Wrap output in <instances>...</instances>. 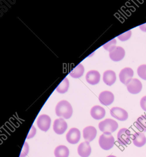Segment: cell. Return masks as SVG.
<instances>
[{"label":"cell","instance_id":"1","mask_svg":"<svg viewBox=\"0 0 146 157\" xmlns=\"http://www.w3.org/2000/svg\"><path fill=\"white\" fill-rule=\"evenodd\" d=\"M55 113L59 117L68 119L72 116L73 109L71 104L66 101H62L58 103L55 107Z\"/></svg>","mask_w":146,"mask_h":157},{"label":"cell","instance_id":"2","mask_svg":"<svg viewBox=\"0 0 146 157\" xmlns=\"http://www.w3.org/2000/svg\"><path fill=\"white\" fill-rule=\"evenodd\" d=\"M118 127V123L111 118L105 119L99 124V129L103 133L112 134V133L116 131Z\"/></svg>","mask_w":146,"mask_h":157},{"label":"cell","instance_id":"3","mask_svg":"<svg viewBox=\"0 0 146 157\" xmlns=\"http://www.w3.org/2000/svg\"><path fill=\"white\" fill-rule=\"evenodd\" d=\"M99 143L102 149L104 150H109L113 147L115 139L111 134L103 133L100 136Z\"/></svg>","mask_w":146,"mask_h":157},{"label":"cell","instance_id":"4","mask_svg":"<svg viewBox=\"0 0 146 157\" xmlns=\"http://www.w3.org/2000/svg\"><path fill=\"white\" fill-rule=\"evenodd\" d=\"M131 133L128 128H124L118 131L117 135V139L120 145L126 146L130 142Z\"/></svg>","mask_w":146,"mask_h":157},{"label":"cell","instance_id":"5","mask_svg":"<svg viewBox=\"0 0 146 157\" xmlns=\"http://www.w3.org/2000/svg\"><path fill=\"white\" fill-rule=\"evenodd\" d=\"M110 114L112 117L119 121H124L128 118L127 111L120 107H113L110 110Z\"/></svg>","mask_w":146,"mask_h":157},{"label":"cell","instance_id":"6","mask_svg":"<svg viewBox=\"0 0 146 157\" xmlns=\"http://www.w3.org/2000/svg\"><path fill=\"white\" fill-rule=\"evenodd\" d=\"M134 75V71L130 68L127 67L123 69L119 73V78L120 81L124 84H127L132 80V77Z\"/></svg>","mask_w":146,"mask_h":157},{"label":"cell","instance_id":"7","mask_svg":"<svg viewBox=\"0 0 146 157\" xmlns=\"http://www.w3.org/2000/svg\"><path fill=\"white\" fill-rule=\"evenodd\" d=\"M51 119L49 116L43 114L40 116L37 120V125L42 131H48L51 126Z\"/></svg>","mask_w":146,"mask_h":157},{"label":"cell","instance_id":"8","mask_svg":"<svg viewBox=\"0 0 146 157\" xmlns=\"http://www.w3.org/2000/svg\"><path fill=\"white\" fill-rule=\"evenodd\" d=\"M80 138V132L78 128H73L69 130L66 135L67 142L72 144L77 143Z\"/></svg>","mask_w":146,"mask_h":157},{"label":"cell","instance_id":"9","mask_svg":"<svg viewBox=\"0 0 146 157\" xmlns=\"http://www.w3.org/2000/svg\"><path fill=\"white\" fill-rule=\"evenodd\" d=\"M99 99L102 104L104 105H109L113 102L114 96L111 92L104 91L100 94Z\"/></svg>","mask_w":146,"mask_h":157},{"label":"cell","instance_id":"10","mask_svg":"<svg viewBox=\"0 0 146 157\" xmlns=\"http://www.w3.org/2000/svg\"><path fill=\"white\" fill-rule=\"evenodd\" d=\"M142 84L137 79H132L127 85L128 90L132 94H137L140 92L142 89Z\"/></svg>","mask_w":146,"mask_h":157},{"label":"cell","instance_id":"11","mask_svg":"<svg viewBox=\"0 0 146 157\" xmlns=\"http://www.w3.org/2000/svg\"><path fill=\"white\" fill-rule=\"evenodd\" d=\"M67 128V124L63 118H60L56 119L54 122V131L58 135H62L63 134Z\"/></svg>","mask_w":146,"mask_h":157},{"label":"cell","instance_id":"12","mask_svg":"<svg viewBox=\"0 0 146 157\" xmlns=\"http://www.w3.org/2000/svg\"><path fill=\"white\" fill-rule=\"evenodd\" d=\"M97 133V130L94 127H87L83 130V138L86 141L91 142L95 138Z\"/></svg>","mask_w":146,"mask_h":157},{"label":"cell","instance_id":"13","mask_svg":"<svg viewBox=\"0 0 146 157\" xmlns=\"http://www.w3.org/2000/svg\"><path fill=\"white\" fill-rule=\"evenodd\" d=\"M78 153L81 157H88L91 153V147L89 142L85 141L79 144L78 147Z\"/></svg>","mask_w":146,"mask_h":157},{"label":"cell","instance_id":"14","mask_svg":"<svg viewBox=\"0 0 146 157\" xmlns=\"http://www.w3.org/2000/svg\"><path fill=\"white\" fill-rule=\"evenodd\" d=\"M124 50L121 47H116L112 51L110 52L109 56L112 60L114 61H118L122 60L125 56Z\"/></svg>","mask_w":146,"mask_h":157},{"label":"cell","instance_id":"15","mask_svg":"<svg viewBox=\"0 0 146 157\" xmlns=\"http://www.w3.org/2000/svg\"><path fill=\"white\" fill-rule=\"evenodd\" d=\"M90 113L92 118L95 120H100L105 116V110L99 105H95L91 108Z\"/></svg>","mask_w":146,"mask_h":157},{"label":"cell","instance_id":"16","mask_svg":"<svg viewBox=\"0 0 146 157\" xmlns=\"http://www.w3.org/2000/svg\"><path fill=\"white\" fill-rule=\"evenodd\" d=\"M100 75L99 71L91 70L88 71L86 76V79L88 83L91 85L98 84L100 81Z\"/></svg>","mask_w":146,"mask_h":157},{"label":"cell","instance_id":"17","mask_svg":"<svg viewBox=\"0 0 146 157\" xmlns=\"http://www.w3.org/2000/svg\"><path fill=\"white\" fill-rule=\"evenodd\" d=\"M133 143L136 147H140L146 143V137L145 135L141 132H136L132 138Z\"/></svg>","mask_w":146,"mask_h":157},{"label":"cell","instance_id":"18","mask_svg":"<svg viewBox=\"0 0 146 157\" xmlns=\"http://www.w3.org/2000/svg\"><path fill=\"white\" fill-rule=\"evenodd\" d=\"M103 82L108 86L113 84L116 80V75L114 71L111 70L105 71L103 73Z\"/></svg>","mask_w":146,"mask_h":157},{"label":"cell","instance_id":"19","mask_svg":"<svg viewBox=\"0 0 146 157\" xmlns=\"http://www.w3.org/2000/svg\"><path fill=\"white\" fill-rule=\"evenodd\" d=\"M69 153V150L67 147L63 145L56 147L54 151L55 157H68Z\"/></svg>","mask_w":146,"mask_h":157},{"label":"cell","instance_id":"20","mask_svg":"<svg viewBox=\"0 0 146 157\" xmlns=\"http://www.w3.org/2000/svg\"><path fill=\"white\" fill-rule=\"evenodd\" d=\"M136 125L141 132H146V115H142L138 117L136 121Z\"/></svg>","mask_w":146,"mask_h":157},{"label":"cell","instance_id":"21","mask_svg":"<svg viewBox=\"0 0 146 157\" xmlns=\"http://www.w3.org/2000/svg\"><path fill=\"white\" fill-rule=\"evenodd\" d=\"M84 72V67L82 64H79L69 74L72 78H78L83 75Z\"/></svg>","mask_w":146,"mask_h":157},{"label":"cell","instance_id":"22","mask_svg":"<svg viewBox=\"0 0 146 157\" xmlns=\"http://www.w3.org/2000/svg\"><path fill=\"white\" fill-rule=\"evenodd\" d=\"M68 87H69V81L67 78H65L57 86L56 90L59 93L64 94L67 91Z\"/></svg>","mask_w":146,"mask_h":157},{"label":"cell","instance_id":"23","mask_svg":"<svg viewBox=\"0 0 146 157\" xmlns=\"http://www.w3.org/2000/svg\"><path fill=\"white\" fill-rule=\"evenodd\" d=\"M116 41L115 39H112L111 41L103 45V48L105 50L111 52L116 47Z\"/></svg>","mask_w":146,"mask_h":157},{"label":"cell","instance_id":"24","mask_svg":"<svg viewBox=\"0 0 146 157\" xmlns=\"http://www.w3.org/2000/svg\"><path fill=\"white\" fill-rule=\"evenodd\" d=\"M137 73L141 78L146 80V65H142L139 67L137 69Z\"/></svg>","mask_w":146,"mask_h":157},{"label":"cell","instance_id":"25","mask_svg":"<svg viewBox=\"0 0 146 157\" xmlns=\"http://www.w3.org/2000/svg\"><path fill=\"white\" fill-rule=\"evenodd\" d=\"M131 36V31H128L117 36L118 39L121 41H125L130 38Z\"/></svg>","mask_w":146,"mask_h":157},{"label":"cell","instance_id":"26","mask_svg":"<svg viewBox=\"0 0 146 157\" xmlns=\"http://www.w3.org/2000/svg\"><path fill=\"white\" fill-rule=\"evenodd\" d=\"M29 152V146L28 144L26 142H25L24 143V146L23 147L22 151H21L19 157H25Z\"/></svg>","mask_w":146,"mask_h":157},{"label":"cell","instance_id":"27","mask_svg":"<svg viewBox=\"0 0 146 157\" xmlns=\"http://www.w3.org/2000/svg\"><path fill=\"white\" fill-rule=\"evenodd\" d=\"M36 133V128H35L34 126L32 125L31 126L30 130L29 132L28 135L27 136V139H29L32 138V137H33L35 136Z\"/></svg>","mask_w":146,"mask_h":157},{"label":"cell","instance_id":"28","mask_svg":"<svg viewBox=\"0 0 146 157\" xmlns=\"http://www.w3.org/2000/svg\"><path fill=\"white\" fill-rule=\"evenodd\" d=\"M140 105L141 108L146 112V96H144L140 100Z\"/></svg>","mask_w":146,"mask_h":157},{"label":"cell","instance_id":"29","mask_svg":"<svg viewBox=\"0 0 146 157\" xmlns=\"http://www.w3.org/2000/svg\"><path fill=\"white\" fill-rule=\"evenodd\" d=\"M139 28L143 32H146V23L140 25Z\"/></svg>","mask_w":146,"mask_h":157},{"label":"cell","instance_id":"30","mask_svg":"<svg viewBox=\"0 0 146 157\" xmlns=\"http://www.w3.org/2000/svg\"><path fill=\"white\" fill-rule=\"evenodd\" d=\"M107 157H116V156H114V155H109V156H107Z\"/></svg>","mask_w":146,"mask_h":157}]
</instances>
